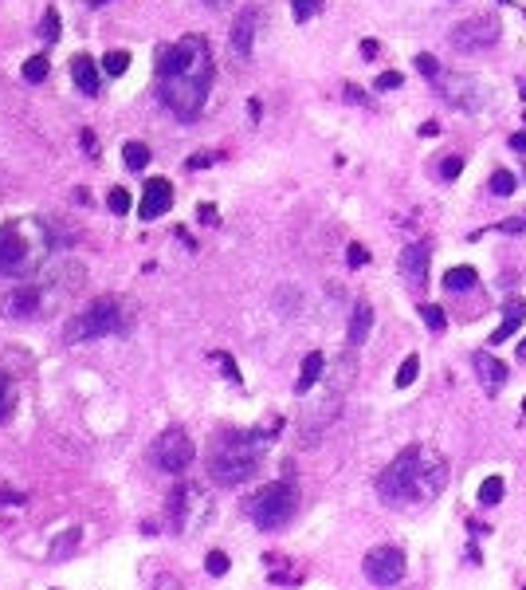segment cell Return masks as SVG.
<instances>
[{
    "label": "cell",
    "mask_w": 526,
    "mask_h": 590,
    "mask_svg": "<svg viewBox=\"0 0 526 590\" xmlns=\"http://www.w3.org/2000/svg\"><path fill=\"white\" fill-rule=\"evenodd\" d=\"M193 457H197V445L189 441V433L181 429V425H169V429L153 441V449H149V460H153L161 472H169V476H181V472L193 464Z\"/></svg>",
    "instance_id": "cell-7"
},
{
    "label": "cell",
    "mask_w": 526,
    "mask_h": 590,
    "mask_svg": "<svg viewBox=\"0 0 526 590\" xmlns=\"http://www.w3.org/2000/svg\"><path fill=\"white\" fill-rule=\"evenodd\" d=\"M420 319H424V327L432 330V335H440V330H444V307H436V303H424V307H420Z\"/></svg>",
    "instance_id": "cell-25"
},
{
    "label": "cell",
    "mask_w": 526,
    "mask_h": 590,
    "mask_svg": "<svg viewBox=\"0 0 526 590\" xmlns=\"http://www.w3.org/2000/svg\"><path fill=\"white\" fill-rule=\"evenodd\" d=\"M420 134H424V138H436V134H440V122H424V126H420Z\"/></svg>",
    "instance_id": "cell-45"
},
{
    "label": "cell",
    "mask_w": 526,
    "mask_h": 590,
    "mask_svg": "<svg viewBox=\"0 0 526 590\" xmlns=\"http://www.w3.org/2000/svg\"><path fill=\"white\" fill-rule=\"evenodd\" d=\"M48 252V229L43 220H8L0 224V276L4 280H16L24 271H32L36 264L43 260Z\"/></svg>",
    "instance_id": "cell-4"
},
{
    "label": "cell",
    "mask_w": 526,
    "mask_h": 590,
    "mask_svg": "<svg viewBox=\"0 0 526 590\" xmlns=\"http://www.w3.org/2000/svg\"><path fill=\"white\" fill-rule=\"evenodd\" d=\"M40 288L36 283H20V288H12L4 300H0V311L8 315V319H32V315H40Z\"/></svg>",
    "instance_id": "cell-11"
},
{
    "label": "cell",
    "mask_w": 526,
    "mask_h": 590,
    "mask_svg": "<svg viewBox=\"0 0 526 590\" xmlns=\"http://www.w3.org/2000/svg\"><path fill=\"white\" fill-rule=\"evenodd\" d=\"M322 370H326V354H322V350H310L307 358H303V370H298L295 394H307L310 386H314V382L322 378Z\"/></svg>",
    "instance_id": "cell-18"
},
{
    "label": "cell",
    "mask_w": 526,
    "mask_h": 590,
    "mask_svg": "<svg viewBox=\"0 0 526 590\" xmlns=\"http://www.w3.org/2000/svg\"><path fill=\"white\" fill-rule=\"evenodd\" d=\"M48 71H51L48 55H32V60L24 63V79H28V83H43V79H48Z\"/></svg>",
    "instance_id": "cell-24"
},
{
    "label": "cell",
    "mask_w": 526,
    "mask_h": 590,
    "mask_svg": "<svg viewBox=\"0 0 526 590\" xmlns=\"http://www.w3.org/2000/svg\"><path fill=\"white\" fill-rule=\"evenodd\" d=\"M12 413V386H8V378L0 374V421Z\"/></svg>",
    "instance_id": "cell-35"
},
{
    "label": "cell",
    "mask_w": 526,
    "mask_h": 590,
    "mask_svg": "<svg viewBox=\"0 0 526 590\" xmlns=\"http://www.w3.org/2000/svg\"><path fill=\"white\" fill-rule=\"evenodd\" d=\"M228 555H224V551H209V555H205V570H209L212 579H220V575H228Z\"/></svg>",
    "instance_id": "cell-29"
},
{
    "label": "cell",
    "mask_w": 526,
    "mask_h": 590,
    "mask_svg": "<svg viewBox=\"0 0 526 590\" xmlns=\"http://www.w3.org/2000/svg\"><path fill=\"white\" fill-rule=\"evenodd\" d=\"M212 87V48L205 36H181L158 55V90L177 119L193 122Z\"/></svg>",
    "instance_id": "cell-1"
},
{
    "label": "cell",
    "mask_w": 526,
    "mask_h": 590,
    "mask_svg": "<svg viewBox=\"0 0 526 590\" xmlns=\"http://www.w3.org/2000/svg\"><path fill=\"white\" fill-rule=\"evenodd\" d=\"M518 87H522V99H526V79H522V83H518Z\"/></svg>",
    "instance_id": "cell-51"
},
{
    "label": "cell",
    "mask_w": 526,
    "mask_h": 590,
    "mask_svg": "<svg viewBox=\"0 0 526 590\" xmlns=\"http://www.w3.org/2000/svg\"><path fill=\"white\" fill-rule=\"evenodd\" d=\"M401 83H405V79H401V71H381L373 87H378V90H397Z\"/></svg>",
    "instance_id": "cell-34"
},
{
    "label": "cell",
    "mask_w": 526,
    "mask_h": 590,
    "mask_svg": "<svg viewBox=\"0 0 526 590\" xmlns=\"http://www.w3.org/2000/svg\"><path fill=\"white\" fill-rule=\"evenodd\" d=\"M471 366H476V374H479L487 394H499L506 386V366L491 354V350H476V354H471Z\"/></svg>",
    "instance_id": "cell-14"
},
{
    "label": "cell",
    "mask_w": 526,
    "mask_h": 590,
    "mask_svg": "<svg viewBox=\"0 0 526 590\" xmlns=\"http://www.w3.org/2000/svg\"><path fill=\"white\" fill-rule=\"evenodd\" d=\"M106 205H110V213H114V217H126V213L134 209V197H130L126 189H110V193H106Z\"/></svg>",
    "instance_id": "cell-26"
},
{
    "label": "cell",
    "mask_w": 526,
    "mask_h": 590,
    "mask_svg": "<svg viewBox=\"0 0 526 590\" xmlns=\"http://www.w3.org/2000/svg\"><path fill=\"white\" fill-rule=\"evenodd\" d=\"M268 452V433H224L216 437L209 452V472L212 481L224 484V488H236V484L251 481L259 469V460Z\"/></svg>",
    "instance_id": "cell-3"
},
{
    "label": "cell",
    "mask_w": 526,
    "mask_h": 590,
    "mask_svg": "<svg viewBox=\"0 0 526 590\" xmlns=\"http://www.w3.org/2000/svg\"><path fill=\"white\" fill-rule=\"evenodd\" d=\"M361 55H366V60H373V55H378V40H366V43H361Z\"/></svg>",
    "instance_id": "cell-44"
},
{
    "label": "cell",
    "mask_w": 526,
    "mask_h": 590,
    "mask_svg": "<svg viewBox=\"0 0 526 590\" xmlns=\"http://www.w3.org/2000/svg\"><path fill=\"white\" fill-rule=\"evenodd\" d=\"M71 79H75V87H79L83 95H99L102 71H99V63L90 60V55H75V60H71Z\"/></svg>",
    "instance_id": "cell-16"
},
{
    "label": "cell",
    "mask_w": 526,
    "mask_h": 590,
    "mask_svg": "<svg viewBox=\"0 0 526 590\" xmlns=\"http://www.w3.org/2000/svg\"><path fill=\"white\" fill-rule=\"evenodd\" d=\"M522 319H526V300H511V303L503 307V323H499V330L491 335V347H499V342L511 339V335L522 327Z\"/></svg>",
    "instance_id": "cell-17"
},
{
    "label": "cell",
    "mask_w": 526,
    "mask_h": 590,
    "mask_svg": "<svg viewBox=\"0 0 526 590\" xmlns=\"http://www.w3.org/2000/svg\"><path fill=\"white\" fill-rule=\"evenodd\" d=\"M126 67H130V51H106V60H102L106 75H122Z\"/></svg>",
    "instance_id": "cell-30"
},
{
    "label": "cell",
    "mask_w": 526,
    "mask_h": 590,
    "mask_svg": "<svg viewBox=\"0 0 526 590\" xmlns=\"http://www.w3.org/2000/svg\"><path fill=\"white\" fill-rule=\"evenodd\" d=\"M417 374H420V358L417 354H408L405 362H401V370H397V386L405 390V386H413L417 382Z\"/></svg>",
    "instance_id": "cell-27"
},
{
    "label": "cell",
    "mask_w": 526,
    "mask_h": 590,
    "mask_svg": "<svg viewBox=\"0 0 526 590\" xmlns=\"http://www.w3.org/2000/svg\"><path fill=\"white\" fill-rule=\"evenodd\" d=\"M428 260H432V252H428V244H408L405 252H401V276L408 280V288H424L428 283Z\"/></svg>",
    "instance_id": "cell-12"
},
{
    "label": "cell",
    "mask_w": 526,
    "mask_h": 590,
    "mask_svg": "<svg viewBox=\"0 0 526 590\" xmlns=\"http://www.w3.org/2000/svg\"><path fill=\"white\" fill-rule=\"evenodd\" d=\"M467 531H471V535H491V528H483L479 520H467Z\"/></svg>",
    "instance_id": "cell-43"
},
{
    "label": "cell",
    "mask_w": 526,
    "mask_h": 590,
    "mask_svg": "<svg viewBox=\"0 0 526 590\" xmlns=\"http://www.w3.org/2000/svg\"><path fill=\"white\" fill-rule=\"evenodd\" d=\"M153 590H181V579L177 575H158V579H153Z\"/></svg>",
    "instance_id": "cell-39"
},
{
    "label": "cell",
    "mask_w": 526,
    "mask_h": 590,
    "mask_svg": "<svg viewBox=\"0 0 526 590\" xmlns=\"http://www.w3.org/2000/svg\"><path fill=\"white\" fill-rule=\"evenodd\" d=\"M515 189H518V181H515V173H511V170H495V173H491V193H495V197H511Z\"/></svg>",
    "instance_id": "cell-23"
},
{
    "label": "cell",
    "mask_w": 526,
    "mask_h": 590,
    "mask_svg": "<svg viewBox=\"0 0 526 590\" xmlns=\"http://www.w3.org/2000/svg\"><path fill=\"white\" fill-rule=\"evenodd\" d=\"M448 484V460L428 445H408L378 476V492L389 504H428Z\"/></svg>",
    "instance_id": "cell-2"
},
{
    "label": "cell",
    "mask_w": 526,
    "mask_h": 590,
    "mask_svg": "<svg viewBox=\"0 0 526 590\" xmlns=\"http://www.w3.org/2000/svg\"><path fill=\"white\" fill-rule=\"evenodd\" d=\"M459 170H464V158H456V154H448V158L440 161V177L444 181H456Z\"/></svg>",
    "instance_id": "cell-33"
},
{
    "label": "cell",
    "mask_w": 526,
    "mask_h": 590,
    "mask_svg": "<svg viewBox=\"0 0 526 590\" xmlns=\"http://www.w3.org/2000/svg\"><path fill=\"white\" fill-rule=\"evenodd\" d=\"M122 158H126V170H146L149 166V146L146 142H126V146H122Z\"/></svg>",
    "instance_id": "cell-21"
},
{
    "label": "cell",
    "mask_w": 526,
    "mask_h": 590,
    "mask_svg": "<svg viewBox=\"0 0 526 590\" xmlns=\"http://www.w3.org/2000/svg\"><path fill=\"white\" fill-rule=\"evenodd\" d=\"M369 327H373V311H369V303H358L354 315H349V347H361Z\"/></svg>",
    "instance_id": "cell-19"
},
{
    "label": "cell",
    "mask_w": 526,
    "mask_h": 590,
    "mask_svg": "<svg viewBox=\"0 0 526 590\" xmlns=\"http://www.w3.org/2000/svg\"><path fill=\"white\" fill-rule=\"evenodd\" d=\"M318 8H322V0H291V16H295L298 24H303V20H310V16H314Z\"/></svg>",
    "instance_id": "cell-32"
},
{
    "label": "cell",
    "mask_w": 526,
    "mask_h": 590,
    "mask_svg": "<svg viewBox=\"0 0 526 590\" xmlns=\"http://www.w3.org/2000/svg\"><path fill=\"white\" fill-rule=\"evenodd\" d=\"M346 99H349V102H366V95H361L358 87H346Z\"/></svg>",
    "instance_id": "cell-48"
},
{
    "label": "cell",
    "mask_w": 526,
    "mask_h": 590,
    "mask_svg": "<svg viewBox=\"0 0 526 590\" xmlns=\"http://www.w3.org/2000/svg\"><path fill=\"white\" fill-rule=\"evenodd\" d=\"M476 283H479V271L467 268V264H464V268H448L444 271V288L456 291V295H459V291H471Z\"/></svg>",
    "instance_id": "cell-20"
},
{
    "label": "cell",
    "mask_w": 526,
    "mask_h": 590,
    "mask_svg": "<svg viewBox=\"0 0 526 590\" xmlns=\"http://www.w3.org/2000/svg\"><path fill=\"white\" fill-rule=\"evenodd\" d=\"M503 476H487L483 484H479V504H483V508H491V504H499L503 500Z\"/></svg>",
    "instance_id": "cell-22"
},
{
    "label": "cell",
    "mask_w": 526,
    "mask_h": 590,
    "mask_svg": "<svg viewBox=\"0 0 526 590\" xmlns=\"http://www.w3.org/2000/svg\"><path fill=\"white\" fill-rule=\"evenodd\" d=\"M522 224H526L522 217H511V220H503V224H499V232H522Z\"/></svg>",
    "instance_id": "cell-41"
},
{
    "label": "cell",
    "mask_w": 526,
    "mask_h": 590,
    "mask_svg": "<svg viewBox=\"0 0 526 590\" xmlns=\"http://www.w3.org/2000/svg\"><path fill=\"white\" fill-rule=\"evenodd\" d=\"M169 205H173V185L165 177H149L146 189H141V201H138V217L158 220L161 213H169Z\"/></svg>",
    "instance_id": "cell-10"
},
{
    "label": "cell",
    "mask_w": 526,
    "mask_h": 590,
    "mask_svg": "<svg viewBox=\"0 0 526 590\" xmlns=\"http://www.w3.org/2000/svg\"><path fill=\"white\" fill-rule=\"evenodd\" d=\"M511 146H515L518 154H526V130H522V134H515V138H511Z\"/></svg>",
    "instance_id": "cell-47"
},
{
    "label": "cell",
    "mask_w": 526,
    "mask_h": 590,
    "mask_svg": "<svg viewBox=\"0 0 526 590\" xmlns=\"http://www.w3.org/2000/svg\"><path fill=\"white\" fill-rule=\"evenodd\" d=\"M90 4H106V0H90Z\"/></svg>",
    "instance_id": "cell-52"
},
{
    "label": "cell",
    "mask_w": 526,
    "mask_h": 590,
    "mask_svg": "<svg viewBox=\"0 0 526 590\" xmlns=\"http://www.w3.org/2000/svg\"><path fill=\"white\" fill-rule=\"evenodd\" d=\"M205 4H212V8H220V4H228V0H205Z\"/></svg>",
    "instance_id": "cell-50"
},
{
    "label": "cell",
    "mask_w": 526,
    "mask_h": 590,
    "mask_svg": "<svg viewBox=\"0 0 526 590\" xmlns=\"http://www.w3.org/2000/svg\"><path fill=\"white\" fill-rule=\"evenodd\" d=\"M126 330V315H122V303L102 295L95 300L83 315L67 323V339L71 342H87V339H106V335H122Z\"/></svg>",
    "instance_id": "cell-6"
},
{
    "label": "cell",
    "mask_w": 526,
    "mask_h": 590,
    "mask_svg": "<svg viewBox=\"0 0 526 590\" xmlns=\"http://www.w3.org/2000/svg\"><path fill=\"white\" fill-rule=\"evenodd\" d=\"M193 500H200V492L193 488V484H185V481L169 492V523H173L177 531H189V508H193Z\"/></svg>",
    "instance_id": "cell-15"
},
{
    "label": "cell",
    "mask_w": 526,
    "mask_h": 590,
    "mask_svg": "<svg viewBox=\"0 0 526 590\" xmlns=\"http://www.w3.org/2000/svg\"><path fill=\"white\" fill-rule=\"evenodd\" d=\"M448 40H452V48H456V51H467V55H476V51H487L491 43L499 40V24H495V20H487V16H471V20L456 24Z\"/></svg>",
    "instance_id": "cell-9"
},
{
    "label": "cell",
    "mask_w": 526,
    "mask_h": 590,
    "mask_svg": "<svg viewBox=\"0 0 526 590\" xmlns=\"http://www.w3.org/2000/svg\"><path fill=\"white\" fill-rule=\"evenodd\" d=\"M205 166H212V154H193L189 158V170H205Z\"/></svg>",
    "instance_id": "cell-40"
},
{
    "label": "cell",
    "mask_w": 526,
    "mask_h": 590,
    "mask_svg": "<svg viewBox=\"0 0 526 590\" xmlns=\"http://www.w3.org/2000/svg\"><path fill=\"white\" fill-rule=\"evenodd\" d=\"M40 36H43L48 43H55V40H60V12H55V8H48V12H43Z\"/></svg>",
    "instance_id": "cell-31"
},
{
    "label": "cell",
    "mask_w": 526,
    "mask_h": 590,
    "mask_svg": "<svg viewBox=\"0 0 526 590\" xmlns=\"http://www.w3.org/2000/svg\"><path fill=\"white\" fill-rule=\"evenodd\" d=\"M361 570H366V579L373 582V586H397L401 579H405V551L401 547H373L366 555V563H361Z\"/></svg>",
    "instance_id": "cell-8"
},
{
    "label": "cell",
    "mask_w": 526,
    "mask_h": 590,
    "mask_svg": "<svg viewBox=\"0 0 526 590\" xmlns=\"http://www.w3.org/2000/svg\"><path fill=\"white\" fill-rule=\"evenodd\" d=\"M79 547V528H71V531H63V539L51 547V559H67L71 551Z\"/></svg>",
    "instance_id": "cell-28"
},
{
    "label": "cell",
    "mask_w": 526,
    "mask_h": 590,
    "mask_svg": "<svg viewBox=\"0 0 526 590\" xmlns=\"http://www.w3.org/2000/svg\"><path fill=\"white\" fill-rule=\"evenodd\" d=\"M366 260H369L366 244H349V248H346V264H349V268H361Z\"/></svg>",
    "instance_id": "cell-36"
},
{
    "label": "cell",
    "mask_w": 526,
    "mask_h": 590,
    "mask_svg": "<svg viewBox=\"0 0 526 590\" xmlns=\"http://www.w3.org/2000/svg\"><path fill=\"white\" fill-rule=\"evenodd\" d=\"M417 71L424 75V79H436V75H440V63L432 60V55H417Z\"/></svg>",
    "instance_id": "cell-37"
},
{
    "label": "cell",
    "mask_w": 526,
    "mask_h": 590,
    "mask_svg": "<svg viewBox=\"0 0 526 590\" xmlns=\"http://www.w3.org/2000/svg\"><path fill=\"white\" fill-rule=\"evenodd\" d=\"M259 8H244L232 24V51H236L240 60H248L251 55V43H256V32H259Z\"/></svg>",
    "instance_id": "cell-13"
},
{
    "label": "cell",
    "mask_w": 526,
    "mask_h": 590,
    "mask_svg": "<svg viewBox=\"0 0 526 590\" xmlns=\"http://www.w3.org/2000/svg\"><path fill=\"white\" fill-rule=\"evenodd\" d=\"M0 504H8V508H12V504H24V496H20V492H4V496H0Z\"/></svg>",
    "instance_id": "cell-46"
},
{
    "label": "cell",
    "mask_w": 526,
    "mask_h": 590,
    "mask_svg": "<svg viewBox=\"0 0 526 590\" xmlns=\"http://www.w3.org/2000/svg\"><path fill=\"white\" fill-rule=\"evenodd\" d=\"M197 220H205V224H216V209H212V205H200V209H197Z\"/></svg>",
    "instance_id": "cell-42"
},
{
    "label": "cell",
    "mask_w": 526,
    "mask_h": 590,
    "mask_svg": "<svg viewBox=\"0 0 526 590\" xmlns=\"http://www.w3.org/2000/svg\"><path fill=\"white\" fill-rule=\"evenodd\" d=\"M295 511H298V488H295L291 476L263 484V488L248 500V516H251V523H256L259 531L287 528V523L295 520Z\"/></svg>",
    "instance_id": "cell-5"
},
{
    "label": "cell",
    "mask_w": 526,
    "mask_h": 590,
    "mask_svg": "<svg viewBox=\"0 0 526 590\" xmlns=\"http://www.w3.org/2000/svg\"><path fill=\"white\" fill-rule=\"evenodd\" d=\"M515 350H518V358H526V339H522V342H518V347H515Z\"/></svg>",
    "instance_id": "cell-49"
},
{
    "label": "cell",
    "mask_w": 526,
    "mask_h": 590,
    "mask_svg": "<svg viewBox=\"0 0 526 590\" xmlns=\"http://www.w3.org/2000/svg\"><path fill=\"white\" fill-rule=\"evenodd\" d=\"M212 358H216V362H220V366H224V374H228V378H232V382H240V366H236V362H232V358H228V354H220V350H216V354H212Z\"/></svg>",
    "instance_id": "cell-38"
}]
</instances>
